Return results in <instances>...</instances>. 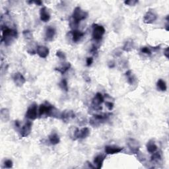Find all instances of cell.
<instances>
[{
  "label": "cell",
  "mask_w": 169,
  "mask_h": 169,
  "mask_svg": "<svg viewBox=\"0 0 169 169\" xmlns=\"http://www.w3.org/2000/svg\"><path fill=\"white\" fill-rule=\"evenodd\" d=\"M1 30L3 31L1 41H4L6 46H9L13 43L14 40L17 38V32L14 29L7 27L6 25H1Z\"/></svg>",
  "instance_id": "6da1fadb"
},
{
  "label": "cell",
  "mask_w": 169,
  "mask_h": 169,
  "mask_svg": "<svg viewBox=\"0 0 169 169\" xmlns=\"http://www.w3.org/2000/svg\"><path fill=\"white\" fill-rule=\"evenodd\" d=\"M111 116V114H94L93 117L91 118L89 123L92 126L98 127L102 123L104 122L106 120Z\"/></svg>",
  "instance_id": "7a4b0ae2"
},
{
  "label": "cell",
  "mask_w": 169,
  "mask_h": 169,
  "mask_svg": "<svg viewBox=\"0 0 169 169\" xmlns=\"http://www.w3.org/2000/svg\"><path fill=\"white\" fill-rule=\"evenodd\" d=\"M105 33V28L102 25L98 24L92 25V36L95 41H100L102 39L103 35Z\"/></svg>",
  "instance_id": "3957f363"
},
{
  "label": "cell",
  "mask_w": 169,
  "mask_h": 169,
  "mask_svg": "<svg viewBox=\"0 0 169 169\" xmlns=\"http://www.w3.org/2000/svg\"><path fill=\"white\" fill-rule=\"evenodd\" d=\"M87 17H88V13L82 9L80 7H75L72 14V18L77 23L85 19Z\"/></svg>",
  "instance_id": "277c9868"
},
{
  "label": "cell",
  "mask_w": 169,
  "mask_h": 169,
  "mask_svg": "<svg viewBox=\"0 0 169 169\" xmlns=\"http://www.w3.org/2000/svg\"><path fill=\"white\" fill-rule=\"evenodd\" d=\"M54 108V106L50 104L48 102H45L43 104H40L38 109L39 116L42 117V116H49L51 113V111Z\"/></svg>",
  "instance_id": "5b68a950"
},
{
  "label": "cell",
  "mask_w": 169,
  "mask_h": 169,
  "mask_svg": "<svg viewBox=\"0 0 169 169\" xmlns=\"http://www.w3.org/2000/svg\"><path fill=\"white\" fill-rule=\"evenodd\" d=\"M38 116V107L36 103L32 104L28 108L26 112V118L29 120H35Z\"/></svg>",
  "instance_id": "8992f818"
},
{
  "label": "cell",
  "mask_w": 169,
  "mask_h": 169,
  "mask_svg": "<svg viewBox=\"0 0 169 169\" xmlns=\"http://www.w3.org/2000/svg\"><path fill=\"white\" fill-rule=\"evenodd\" d=\"M104 98L103 95L100 92H97L93 98L92 101V107L96 110H99L102 109V107H100V104L104 102Z\"/></svg>",
  "instance_id": "52a82bcc"
},
{
  "label": "cell",
  "mask_w": 169,
  "mask_h": 169,
  "mask_svg": "<svg viewBox=\"0 0 169 169\" xmlns=\"http://www.w3.org/2000/svg\"><path fill=\"white\" fill-rule=\"evenodd\" d=\"M90 134V130L88 128H83L79 130V129H75L74 131V139H84L88 137Z\"/></svg>",
  "instance_id": "ba28073f"
},
{
  "label": "cell",
  "mask_w": 169,
  "mask_h": 169,
  "mask_svg": "<svg viewBox=\"0 0 169 169\" xmlns=\"http://www.w3.org/2000/svg\"><path fill=\"white\" fill-rule=\"evenodd\" d=\"M128 145L129 149L131 150V151L133 153V154H137V153L139 151L140 144L137 140L131 138L129 139L128 141Z\"/></svg>",
  "instance_id": "9c48e42d"
},
{
  "label": "cell",
  "mask_w": 169,
  "mask_h": 169,
  "mask_svg": "<svg viewBox=\"0 0 169 169\" xmlns=\"http://www.w3.org/2000/svg\"><path fill=\"white\" fill-rule=\"evenodd\" d=\"M32 126H33V124H32L31 121H26L21 129L20 133L21 136L23 137H26L28 136L32 130Z\"/></svg>",
  "instance_id": "30bf717a"
},
{
  "label": "cell",
  "mask_w": 169,
  "mask_h": 169,
  "mask_svg": "<svg viewBox=\"0 0 169 169\" xmlns=\"http://www.w3.org/2000/svg\"><path fill=\"white\" fill-rule=\"evenodd\" d=\"M157 16L154 12L151 11H148L144 15L143 22L146 24H151L154 23L157 20Z\"/></svg>",
  "instance_id": "8fae6325"
},
{
  "label": "cell",
  "mask_w": 169,
  "mask_h": 169,
  "mask_svg": "<svg viewBox=\"0 0 169 169\" xmlns=\"http://www.w3.org/2000/svg\"><path fill=\"white\" fill-rule=\"evenodd\" d=\"M124 147L115 146V145H107L105 147V153L107 155H114L122 151Z\"/></svg>",
  "instance_id": "7c38bea8"
},
{
  "label": "cell",
  "mask_w": 169,
  "mask_h": 169,
  "mask_svg": "<svg viewBox=\"0 0 169 169\" xmlns=\"http://www.w3.org/2000/svg\"><path fill=\"white\" fill-rule=\"evenodd\" d=\"M13 79L15 84L17 87H22L26 83V79L21 73H15L13 76Z\"/></svg>",
  "instance_id": "4fadbf2b"
},
{
  "label": "cell",
  "mask_w": 169,
  "mask_h": 169,
  "mask_svg": "<svg viewBox=\"0 0 169 169\" xmlns=\"http://www.w3.org/2000/svg\"><path fill=\"white\" fill-rule=\"evenodd\" d=\"M36 53L42 58H46L49 54V49L46 46H38L36 48Z\"/></svg>",
  "instance_id": "5bb4252c"
},
{
  "label": "cell",
  "mask_w": 169,
  "mask_h": 169,
  "mask_svg": "<svg viewBox=\"0 0 169 169\" xmlns=\"http://www.w3.org/2000/svg\"><path fill=\"white\" fill-rule=\"evenodd\" d=\"M55 35V29L52 26H48L45 33V37L48 41H52Z\"/></svg>",
  "instance_id": "9a60e30c"
},
{
  "label": "cell",
  "mask_w": 169,
  "mask_h": 169,
  "mask_svg": "<svg viewBox=\"0 0 169 169\" xmlns=\"http://www.w3.org/2000/svg\"><path fill=\"white\" fill-rule=\"evenodd\" d=\"M105 160V156L103 155H99L94 157V164L95 165V168L97 169H100L102 168L103 165V163Z\"/></svg>",
  "instance_id": "2e32d148"
},
{
  "label": "cell",
  "mask_w": 169,
  "mask_h": 169,
  "mask_svg": "<svg viewBox=\"0 0 169 169\" xmlns=\"http://www.w3.org/2000/svg\"><path fill=\"white\" fill-rule=\"evenodd\" d=\"M40 20L44 23L48 22L50 18V15L46 7L41 8L40 11Z\"/></svg>",
  "instance_id": "e0dca14e"
},
{
  "label": "cell",
  "mask_w": 169,
  "mask_h": 169,
  "mask_svg": "<svg viewBox=\"0 0 169 169\" xmlns=\"http://www.w3.org/2000/svg\"><path fill=\"white\" fill-rule=\"evenodd\" d=\"M72 40L74 42H78L80 40L83 38L84 35V33L78 30H73L71 32Z\"/></svg>",
  "instance_id": "ac0fdd59"
},
{
  "label": "cell",
  "mask_w": 169,
  "mask_h": 169,
  "mask_svg": "<svg viewBox=\"0 0 169 169\" xmlns=\"http://www.w3.org/2000/svg\"><path fill=\"white\" fill-rule=\"evenodd\" d=\"M75 114L72 110H65L62 112V116H61V119L65 121H67L68 120H71V119L75 118Z\"/></svg>",
  "instance_id": "d6986e66"
},
{
  "label": "cell",
  "mask_w": 169,
  "mask_h": 169,
  "mask_svg": "<svg viewBox=\"0 0 169 169\" xmlns=\"http://www.w3.org/2000/svg\"><path fill=\"white\" fill-rule=\"evenodd\" d=\"M0 116H1V120L4 122H7L9 120L10 112L7 108H2L0 111Z\"/></svg>",
  "instance_id": "ffe728a7"
},
{
  "label": "cell",
  "mask_w": 169,
  "mask_h": 169,
  "mask_svg": "<svg viewBox=\"0 0 169 169\" xmlns=\"http://www.w3.org/2000/svg\"><path fill=\"white\" fill-rule=\"evenodd\" d=\"M147 151L150 153H153L157 151V146L153 140H150L147 144Z\"/></svg>",
  "instance_id": "44dd1931"
},
{
  "label": "cell",
  "mask_w": 169,
  "mask_h": 169,
  "mask_svg": "<svg viewBox=\"0 0 169 169\" xmlns=\"http://www.w3.org/2000/svg\"><path fill=\"white\" fill-rule=\"evenodd\" d=\"M48 139L50 143L54 145L58 144L60 141V137L56 133H52V134H50L48 137Z\"/></svg>",
  "instance_id": "7402d4cb"
},
{
  "label": "cell",
  "mask_w": 169,
  "mask_h": 169,
  "mask_svg": "<svg viewBox=\"0 0 169 169\" xmlns=\"http://www.w3.org/2000/svg\"><path fill=\"white\" fill-rule=\"evenodd\" d=\"M71 67V63H63V64L59 67H56L55 70L59 71L62 74H64L66 71L70 70Z\"/></svg>",
  "instance_id": "603a6c76"
},
{
  "label": "cell",
  "mask_w": 169,
  "mask_h": 169,
  "mask_svg": "<svg viewBox=\"0 0 169 169\" xmlns=\"http://www.w3.org/2000/svg\"><path fill=\"white\" fill-rule=\"evenodd\" d=\"M152 154L151 157V160L152 163H158L162 160V155L160 152L155 151Z\"/></svg>",
  "instance_id": "cb8c5ba5"
},
{
  "label": "cell",
  "mask_w": 169,
  "mask_h": 169,
  "mask_svg": "<svg viewBox=\"0 0 169 169\" xmlns=\"http://www.w3.org/2000/svg\"><path fill=\"white\" fill-rule=\"evenodd\" d=\"M157 88L161 91H166L167 89V87H166V84L165 81L163 80V79H158L157 83Z\"/></svg>",
  "instance_id": "d4e9b609"
},
{
  "label": "cell",
  "mask_w": 169,
  "mask_h": 169,
  "mask_svg": "<svg viewBox=\"0 0 169 169\" xmlns=\"http://www.w3.org/2000/svg\"><path fill=\"white\" fill-rule=\"evenodd\" d=\"M133 48V41L131 40H127L123 46V50L125 52H130Z\"/></svg>",
  "instance_id": "484cf974"
},
{
  "label": "cell",
  "mask_w": 169,
  "mask_h": 169,
  "mask_svg": "<svg viewBox=\"0 0 169 169\" xmlns=\"http://www.w3.org/2000/svg\"><path fill=\"white\" fill-rule=\"evenodd\" d=\"M60 87L63 91H65L67 92L68 91V84H67V80L65 79H63L62 81L59 84Z\"/></svg>",
  "instance_id": "4316f807"
},
{
  "label": "cell",
  "mask_w": 169,
  "mask_h": 169,
  "mask_svg": "<svg viewBox=\"0 0 169 169\" xmlns=\"http://www.w3.org/2000/svg\"><path fill=\"white\" fill-rule=\"evenodd\" d=\"M23 36L25 37V39L31 40V39L33 38V33H32L30 31L25 30L23 32Z\"/></svg>",
  "instance_id": "83f0119b"
},
{
  "label": "cell",
  "mask_w": 169,
  "mask_h": 169,
  "mask_svg": "<svg viewBox=\"0 0 169 169\" xmlns=\"http://www.w3.org/2000/svg\"><path fill=\"white\" fill-rule=\"evenodd\" d=\"M13 161L11 159L5 160L4 163V166L3 168H11L13 167Z\"/></svg>",
  "instance_id": "f1b7e54d"
},
{
  "label": "cell",
  "mask_w": 169,
  "mask_h": 169,
  "mask_svg": "<svg viewBox=\"0 0 169 169\" xmlns=\"http://www.w3.org/2000/svg\"><path fill=\"white\" fill-rule=\"evenodd\" d=\"M55 55H56V56L58 58H60V60H64L66 59V55L65 54V53L62 52V51H58L56 52V54H55Z\"/></svg>",
  "instance_id": "f546056e"
},
{
  "label": "cell",
  "mask_w": 169,
  "mask_h": 169,
  "mask_svg": "<svg viewBox=\"0 0 169 169\" xmlns=\"http://www.w3.org/2000/svg\"><path fill=\"white\" fill-rule=\"evenodd\" d=\"M141 52L142 53H143L145 54H147V55H151V50L148 47H142L141 48Z\"/></svg>",
  "instance_id": "4dcf8cb0"
},
{
  "label": "cell",
  "mask_w": 169,
  "mask_h": 169,
  "mask_svg": "<svg viewBox=\"0 0 169 169\" xmlns=\"http://www.w3.org/2000/svg\"><path fill=\"white\" fill-rule=\"evenodd\" d=\"M137 3H138V1H137V0H128V1H124V4L129 5V6H134Z\"/></svg>",
  "instance_id": "1f68e13d"
},
{
  "label": "cell",
  "mask_w": 169,
  "mask_h": 169,
  "mask_svg": "<svg viewBox=\"0 0 169 169\" xmlns=\"http://www.w3.org/2000/svg\"><path fill=\"white\" fill-rule=\"evenodd\" d=\"M137 158H138V160L141 163H143L144 161L145 160V155H143L141 153H140L139 151L137 153Z\"/></svg>",
  "instance_id": "d6a6232c"
},
{
  "label": "cell",
  "mask_w": 169,
  "mask_h": 169,
  "mask_svg": "<svg viewBox=\"0 0 169 169\" xmlns=\"http://www.w3.org/2000/svg\"><path fill=\"white\" fill-rule=\"evenodd\" d=\"M105 104H106V107L108 108V109L109 110H112L114 108V103L112 102L111 101H107L105 102Z\"/></svg>",
  "instance_id": "836d02e7"
},
{
  "label": "cell",
  "mask_w": 169,
  "mask_h": 169,
  "mask_svg": "<svg viewBox=\"0 0 169 169\" xmlns=\"http://www.w3.org/2000/svg\"><path fill=\"white\" fill-rule=\"evenodd\" d=\"M86 63H87V65L88 66V67L91 66L92 65V63H93V58H92V57H88L86 60Z\"/></svg>",
  "instance_id": "e575fe53"
},
{
  "label": "cell",
  "mask_w": 169,
  "mask_h": 169,
  "mask_svg": "<svg viewBox=\"0 0 169 169\" xmlns=\"http://www.w3.org/2000/svg\"><path fill=\"white\" fill-rule=\"evenodd\" d=\"M164 55H165V56L168 59V57H169V48L167 47L166 48L165 50H164Z\"/></svg>",
  "instance_id": "d590c367"
},
{
  "label": "cell",
  "mask_w": 169,
  "mask_h": 169,
  "mask_svg": "<svg viewBox=\"0 0 169 169\" xmlns=\"http://www.w3.org/2000/svg\"><path fill=\"white\" fill-rule=\"evenodd\" d=\"M115 66V63L114 62H110L108 63V67L110 68H113Z\"/></svg>",
  "instance_id": "8d00e7d4"
},
{
  "label": "cell",
  "mask_w": 169,
  "mask_h": 169,
  "mask_svg": "<svg viewBox=\"0 0 169 169\" xmlns=\"http://www.w3.org/2000/svg\"><path fill=\"white\" fill-rule=\"evenodd\" d=\"M87 163L88 164V165H89V168H95V166H92V164L90 163V162H89V161H87Z\"/></svg>",
  "instance_id": "74e56055"
},
{
  "label": "cell",
  "mask_w": 169,
  "mask_h": 169,
  "mask_svg": "<svg viewBox=\"0 0 169 169\" xmlns=\"http://www.w3.org/2000/svg\"><path fill=\"white\" fill-rule=\"evenodd\" d=\"M33 3L36 4L37 5H41L42 4V2L41 1H33Z\"/></svg>",
  "instance_id": "f35d334b"
},
{
  "label": "cell",
  "mask_w": 169,
  "mask_h": 169,
  "mask_svg": "<svg viewBox=\"0 0 169 169\" xmlns=\"http://www.w3.org/2000/svg\"><path fill=\"white\" fill-rule=\"evenodd\" d=\"M15 126L16 127H17V128H18V127H20V124H19V121H15Z\"/></svg>",
  "instance_id": "ab89813d"
},
{
  "label": "cell",
  "mask_w": 169,
  "mask_h": 169,
  "mask_svg": "<svg viewBox=\"0 0 169 169\" xmlns=\"http://www.w3.org/2000/svg\"><path fill=\"white\" fill-rule=\"evenodd\" d=\"M165 27H166V30L167 31H169V28H168V22H167V23H166Z\"/></svg>",
  "instance_id": "60d3db41"
}]
</instances>
